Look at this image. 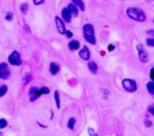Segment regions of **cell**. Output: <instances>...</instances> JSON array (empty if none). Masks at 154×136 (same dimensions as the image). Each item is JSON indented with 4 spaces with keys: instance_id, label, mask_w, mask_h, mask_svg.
Segmentation results:
<instances>
[{
    "instance_id": "cell-15",
    "label": "cell",
    "mask_w": 154,
    "mask_h": 136,
    "mask_svg": "<svg viewBox=\"0 0 154 136\" xmlns=\"http://www.w3.org/2000/svg\"><path fill=\"white\" fill-rule=\"evenodd\" d=\"M72 3H73L75 6H77L81 11H84V3H83L82 0H71Z\"/></svg>"
},
{
    "instance_id": "cell-34",
    "label": "cell",
    "mask_w": 154,
    "mask_h": 136,
    "mask_svg": "<svg viewBox=\"0 0 154 136\" xmlns=\"http://www.w3.org/2000/svg\"><path fill=\"white\" fill-rule=\"evenodd\" d=\"M150 1H151V0H150Z\"/></svg>"
},
{
    "instance_id": "cell-23",
    "label": "cell",
    "mask_w": 154,
    "mask_h": 136,
    "mask_svg": "<svg viewBox=\"0 0 154 136\" xmlns=\"http://www.w3.org/2000/svg\"><path fill=\"white\" fill-rule=\"evenodd\" d=\"M146 43L151 48H154V38H147L146 39Z\"/></svg>"
},
{
    "instance_id": "cell-10",
    "label": "cell",
    "mask_w": 154,
    "mask_h": 136,
    "mask_svg": "<svg viewBox=\"0 0 154 136\" xmlns=\"http://www.w3.org/2000/svg\"><path fill=\"white\" fill-rule=\"evenodd\" d=\"M79 57L81 58L82 60H88L89 57H91V53H89V50L87 48H82L79 52Z\"/></svg>"
},
{
    "instance_id": "cell-11",
    "label": "cell",
    "mask_w": 154,
    "mask_h": 136,
    "mask_svg": "<svg viewBox=\"0 0 154 136\" xmlns=\"http://www.w3.org/2000/svg\"><path fill=\"white\" fill-rule=\"evenodd\" d=\"M68 46H69L70 50H76L80 48V42L78 40H71L68 44Z\"/></svg>"
},
{
    "instance_id": "cell-19",
    "label": "cell",
    "mask_w": 154,
    "mask_h": 136,
    "mask_svg": "<svg viewBox=\"0 0 154 136\" xmlns=\"http://www.w3.org/2000/svg\"><path fill=\"white\" fill-rule=\"evenodd\" d=\"M33 79V76L31 74H26L24 77H23V85H27L28 83H30Z\"/></svg>"
},
{
    "instance_id": "cell-21",
    "label": "cell",
    "mask_w": 154,
    "mask_h": 136,
    "mask_svg": "<svg viewBox=\"0 0 154 136\" xmlns=\"http://www.w3.org/2000/svg\"><path fill=\"white\" fill-rule=\"evenodd\" d=\"M21 11H22L23 13H27V11H28V4L27 3H23L21 5Z\"/></svg>"
},
{
    "instance_id": "cell-26",
    "label": "cell",
    "mask_w": 154,
    "mask_h": 136,
    "mask_svg": "<svg viewBox=\"0 0 154 136\" xmlns=\"http://www.w3.org/2000/svg\"><path fill=\"white\" fill-rule=\"evenodd\" d=\"M150 77H151V79L154 81V67L151 68V70H150Z\"/></svg>"
},
{
    "instance_id": "cell-5",
    "label": "cell",
    "mask_w": 154,
    "mask_h": 136,
    "mask_svg": "<svg viewBox=\"0 0 154 136\" xmlns=\"http://www.w3.org/2000/svg\"><path fill=\"white\" fill-rule=\"evenodd\" d=\"M122 87H123L124 90H126L128 92H134L137 90L138 87H137V83L132 79H123L122 81Z\"/></svg>"
},
{
    "instance_id": "cell-14",
    "label": "cell",
    "mask_w": 154,
    "mask_h": 136,
    "mask_svg": "<svg viewBox=\"0 0 154 136\" xmlns=\"http://www.w3.org/2000/svg\"><path fill=\"white\" fill-rule=\"evenodd\" d=\"M68 9L70 11V13H72L73 17H77V15H78V7L75 6L73 3H70V4L68 5Z\"/></svg>"
},
{
    "instance_id": "cell-17",
    "label": "cell",
    "mask_w": 154,
    "mask_h": 136,
    "mask_svg": "<svg viewBox=\"0 0 154 136\" xmlns=\"http://www.w3.org/2000/svg\"><path fill=\"white\" fill-rule=\"evenodd\" d=\"M147 91L151 95H154V81H153L147 83Z\"/></svg>"
},
{
    "instance_id": "cell-24",
    "label": "cell",
    "mask_w": 154,
    "mask_h": 136,
    "mask_svg": "<svg viewBox=\"0 0 154 136\" xmlns=\"http://www.w3.org/2000/svg\"><path fill=\"white\" fill-rule=\"evenodd\" d=\"M13 13H10V11L6 13V15H5V20H6V21H13Z\"/></svg>"
},
{
    "instance_id": "cell-16",
    "label": "cell",
    "mask_w": 154,
    "mask_h": 136,
    "mask_svg": "<svg viewBox=\"0 0 154 136\" xmlns=\"http://www.w3.org/2000/svg\"><path fill=\"white\" fill-rule=\"evenodd\" d=\"M75 124H76L75 118H70L69 121H68V128H69L70 130H73L74 127H75Z\"/></svg>"
},
{
    "instance_id": "cell-22",
    "label": "cell",
    "mask_w": 154,
    "mask_h": 136,
    "mask_svg": "<svg viewBox=\"0 0 154 136\" xmlns=\"http://www.w3.org/2000/svg\"><path fill=\"white\" fill-rule=\"evenodd\" d=\"M6 125H7L6 120L1 118V120H0V129H4V128L6 127Z\"/></svg>"
},
{
    "instance_id": "cell-13",
    "label": "cell",
    "mask_w": 154,
    "mask_h": 136,
    "mask_svg": "<svg viewBox=\"0 0 154 136\" xmlns=\"http://www.w3.org/2000/svg\"><path fill=\"white\" fill-rule=\"evenodd\" d=\"M49 71H50V73H52V75H56V73L60 71V66L58 65V64L54 63V62H52V63H50Z\"/></svg>"
},
{
    "instance_id": "cell-32",
    "label": "cell",
    "mask_w": 154,
    "mask_h": 136,
    "mask_svg": "<svg viewBox=\"0 0 154 136\" xmlns=\"http://www.w3.org/2000/svg\"><path fill=\"white\" fill-rule=\"evenodd\" d=\"M146 126H151L152 125V124H151V122H146Z\"/></svg>"
},
{
    "instance_id": "cell-25",
    "label": "cell",
    "mask_w": 154,
    "mask_h": 136,
    "mask_svg": "<svg viewBox=\"0 0 154 136\" xmlns=\"http://www.w3.org/2000/svg\"><path fill=\"white\" fill-rule=\"evenodd\" d=\"M33 3H34L35 5H40L42 4V3L44 2V0H32Z\"/></svg>"
},
{
    "instance_id": "cell-3",
    "label": "cell",
    "mask_w": 154,
    "mask_h": 136,
    "mask_svg": "<svg viewBox=\"0 0 154 136\" xmlns=\"http://www.w3.org/2000/svg\"><path fill=\"white\" fill-rule=\"evenodd\" d=\"M49 93V89L47 87H42L41 89L35 88V87H32L29 91V97H30V101H35L39 98L41 95L44 94H48Z\"/></svg>"
},
{
    "instance_id": "cell-6",
    "label": "cell",
    "mask_w": 154,
    "mask_h": 136,
    "mask_svg": "<svg viewBox=\"0 0 154 136\" xmlns=\"http://www.w3.org/2000/svg\"><path fill=\"white\" fill-rule=\"evenodd\" d=\"M137 48H138V55H139L140 61L142 63H147L148 60H149V55H148V53L145 50V48H143L142 44H138Z\"/></svg>"
},
{
    "instance_id": "cell-33",
    "label": "cell",
    "mask_w": 154,
    "mask_h": 136,
    "mask_svg": "<svg viewBox=\"0 0 154 136\" xmlns=\"http://www.w3.org/2000/svg\"><path fill=\"white\" fill-rule=\"evenodd\" d=\"M24 29H26V30L28 31V32H30V30H29V27H28V26H24Z\"/></svg>"
},
{
    "instance_id": "cell-28",
    "label": "cell",
    "mask_w": 154,
    "mask_h": 136,
    "mask_svg": "<svg viewBox=\"0 0 154 136\" xmlns=\"http://www.w3.org/2000/svg\"><path fill=\"white\" fill-rule=\"evenodd\" d=\"M65 34H66V36H67L68 38H71L72 36H73V34H72V32H70V31H68V30H67V32H66Z\"/></svg>"
},
{
    "instance_id": "cell-18",
    "label": "cell",
    "mask_w": 154,
    "mask_h": 136,
    "mask_svg": "<svg viewBox=\"0 0 154 136\" xmlns=\"http://www.w3.org/2000/svg\"><path fill=\"white\" fill-rule=\"evenodd\" d=\"M54 100H56V105L58 108L61 106V101H60V94L58 91H54Z\"/></svg>"
},
{
    "instance_id": "cell-31",
    "label": "cell",
    "mask_w": 154,
    "mask_h": 136,
    "mask_svg": "<svg viewBox=\"0 0 154 136\" xmlns=\"http://www.w3.org/2000/svg\"><path fill=\"white\" fill-rule=\"evenodd\" d=\"M148 34H150V35H153L154 36V31H151V30H150V31H148Z\"/></svg>"
},
{
    "instance_id": "cell-2",
    "label": "cell",
    "mask_w": 154,
    "mask_h": 136,
    "mask_svg": "<svg viewBox=\"0 0 154 136\" xmlns=\"http://www.w3.org/2000/svg\"><path fill=\"white\" fill-rule=\"evenodd\" d=\"M83 35H84V39L88 43L95 44V30H93V26L91 24H85L83 26Z\"/></svg>"
},
{
    "instance_id": "cell-27",
    "label": "cell",
    "mask_w": 154,
    "mask_h": 136,
    "mask_svg": "<svg viewBox=\"0 0 154 136\" xmlns=\"http://www.w3.org/2000/svg\"><path fill=\"white\" fill-rule=\"evenodd\" d=\"M148 111L150 112V114H152V116H154V105H152V106H150L149 108H148Z\"/></svg>"
},
{
    "instance_id": "cell-8",
    "label": "cell",
    "mask_w": 154,
    "mask_h": 136,
    "mask_svg": "<svg viewBox=\"0 0 154 136\" xmlns=\"http://www.w3.org/2000/svg\"><path fill=\"white\" fill-rule=\"evenodd\" d=\"M54 21H56V29H58V31H59L60 34H65V33L67 32L66 27H65V22L62 21L59 17H56V18H54Z\"/></svg>"
},
{
    "instance_id": "cell-12",
    "label": "cell",
    "mask_w": 154,
    "mask_h": 136,
    "mask_svg": "<svg viewBox=\"0 0 154 136\" xmlns=\"http://www.w3.org/2000/svg\"><path fill=\"white\" fill-rule=\"evenodd\" d=\"M87 66H88L89 71H91L93 74H95V73L98 72V65H97V63H95V61H89Z\"/></svg>"
},
{
    "instance_id": "cell-30",
    "label": "cell",
    "mask_w": 154,
    "mask_h": 136,
    "mask_svg": "<svg viewBox=\"0 0 154 136\" xmlns=\"http://www.w3.org/2000/svg\"><path fill=\"white\" fill-rule=\"evenodd\" d=\"M114 50V46H113V44H109V50L111 52V50Z\"/></svg>"
},
{
    "instance_id": "cell-20",
    "label": "cell",
    "mask_w": 154,
    "mask_h": 136,
    "mask_svg": "<svg viewBox=\"0 0 154 136\" xmlns=\"http://www.w3.org/2000/svg\"><path fill=\"white\" fill-rule=\"evenodd\" d=\"M6 91H7V87L5 85H1V87H0V96L1 97L4 96Z\"/></svg>"
},
{
    "instance_id": "cell-4",
    "label": "cell",
    "mask_w": 154,
    "mask_h": 136,
    "mask_svg": "<svg viewBox=\"0 0 154 136\" xmlns=\"http://www.w3.org/2000/svg\"><path fill=\"white\" fill-rule=\"evenodd\" d=\"M8 63L13 66H20L22 64V59H21L20 53L17 52V50L13 52L8 57Z\"/></svg>"
},
{
    "instance_id": "cell-7",
    "label": "cell",
    "mask_w": 154,
    "mask_h": 136,
    "mask_svg": "<svg viewBox=\"0 0 154 136\" xmlns=\"http://www.w3.org/2000/svg\"><path fill=\"white\" fill-rule=\"evenodd\" d=\"M10 76V70H9L8 66L5 63L0 64V79H7Z\"/></svg>"
},
{
    "instance_id": "cell-9",
    "label": "cell",
    "mask_w": 154,
    "mask_h": 136,
    "mask_svg": "<svg viewBox=\"0 0 154 136\" xmlns=\"http://www.w3.org/2000/svg\"><path fill=\"white\" fill-rule=\"evenodd\" d=\"M62 17H63V21L66 23H70L71 22V19H72V13H70V11L68 9V7H66V8H63V11H62Z\"/></svg>"
},
{
    "instance_id": "cell-29",
    "label": "cell",
    "mask_w": 154,
    "mask_h": 136,
    "mask_svg": "<svg viewBox=\"0 0 154 136\" xmlns=\"http://www.w3.org/2000/svg\"><path fill=\"white\" fill-rule=\"evenodd\" d=\"M88 132H89V134H91V136H97V134L93 132V129H88Z\"/></svg>"
},
{
    "instance_id": "cell-1",
    "label": "cell",
    "mask_w": 154,
    "mask_h": 136,
    "mask_svg": "<svg viewBox=\"0 0 154 136\" xmlns=\"http://www.w3.org/2000/svg\"><path fill=\"white\" fill-rule=\"evenodd\" d=\"M126 13L132 20L137 21V22H145L146 15L141 9L136 8V7H130L126 11Z\"/></svg>"
}]
</instances>
